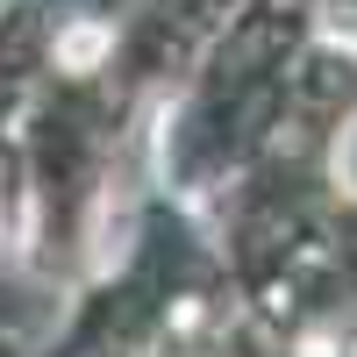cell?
<instances>
[{
    "label": "cell",
    "instance_id": "6da1fadb",
    "mask_svg": "<svg viewBox=\"0 0 357 357\" xmlns=\"http://www.w3.org/2000/svg\"><path fill=\"white\" fill-rule=\"evenodd\" d=\"M336 178H343V193H357V122H350L343 143H336Z\"/></svg>",
    "mask_w": 357,
    "mask_h": 357
}]
</instances>
